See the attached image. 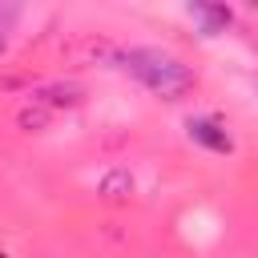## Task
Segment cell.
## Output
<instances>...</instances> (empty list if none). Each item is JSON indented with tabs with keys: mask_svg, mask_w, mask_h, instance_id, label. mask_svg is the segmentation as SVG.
<instances>
[{
	"mask_svg": "<svg viewBox=\"0 0 258 258\" xmlns=\"http://www.w3.org/2000/svg\"><path fill=\"white\" fill-rule=\"evenodd\" d=\"M121 69H129L145 89H153V93L165 97V101H177V97L189 93V85H194V73H189L177 56H169V52H161V48H133V52L121 56Z\"/></svg>",
	"mask_w": 258,
	"mask_h": 258,
	"instance_id": "1",
	"label": "cell"
},
{
	"mask_svg": "<svg viewBox=\"0 0 258 258\" xmlns=\"http://www.w3.org/2000/svg\"><path fill=\"white\" fill-rule=\"evenodd\" d=\"M189 137L202 141L206 149H218V153H230V149H234V141L226 137V129H222L218 121H210V117H194V121H189Z\"/></svg>",
	"mask_w": 258,
	"mask_h": 258,
	"instance_id": "2",
	"label": "cell"
},
{
	"mask_svg": "<svg viewBox=\"0 0 258 258\" xmlns=\"http://www.w3.org/2000/svg\"><path fill=\"white\" fill-rule=\"evenodd\" d=\"M198 12L206 16V32H214L218 24H230V8H206V4H198Z\"/></svg>",
	"mask_w": 258,
	"mask_h": 258,
	"instance_id": "3",
	"label": "cell"
},
{
	"mask_svg": "<svg viewBox=\"0 0 258 258\" xmlns=\"http://www.w3.org/2000/svg\"><path fill=\"white\" fill-rule=\"evenodd\" d=\"M0 52H4V36H0Z\"/></svg>",
	"mask_w": 258,
	"mask_h": 258,
	"instance_id": "4",
	"label": "cell"
},
{
	"mask_svg": "<svg viewBox=\"0 0 258 258\" xmlns=\"http://www.w3.org/2000/svg\"><path fill=\"white\" fill-rule=\"evenodd\" d=\"M0 258H4V254H0Z\"/></svg>",
	"mask_w": 258,
	"mask_h": 258,
	"instance_id": "5",
	"label": "cell"
}]
</instances>
